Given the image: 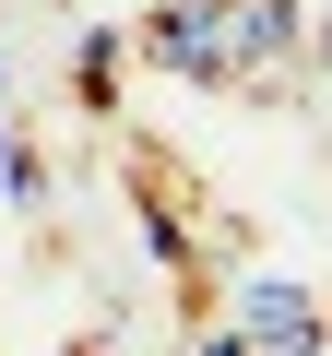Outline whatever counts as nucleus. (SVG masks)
<instances>
[{"label": "nucleus", "instance_id": "nucleus-1", "mask_svg": "<svg viewBox=\"0 0 332 356\" xmlns=\"http://www.w3.org/2000/svg\"><path fill=\"white\" fill-rule=\"evenodd\" d=\"M131 48L179 83H285L308 60V13L297 0H154Z\"/></svg>", "mask_w": 332, "mask_h": 356}, {"label": "nucleus", "instance_id": "nucleus-2", "mask_svg": "<svg viewBox=\"0 0 332 356\" xmlns=\"http://www.w3.org/2000/svg\"><path fill=\"white\" fill-rule=\"evenodd\" d=\"M226 332H238L249 356H320V344H332V309H320L297 273H238V297H226Z\"/></svg>", "mask_w": 332, "mask_h": 356}, {"label": "nucleus", "instance_id": "nucleus-3", "mask_svg": "<svg viewBox=\"0 0 332 356\" xmlns=\"http://www.w3.org/2000/svg\"><path fill=\"white\" fill-rule=\"evenodd\" d=\"M131 191H142V238H154V261L179 273V285H190V273H202V261L226 250V226H214V214L190 202V178L166 166V154H131Z\"/></svg>", "mask_w": 332, "mask_h": 356}, {"label": "nucleus", "instance_id": "nucleus-4", "mask_svg": "<svg viewBox=\"0 0 332 356\" xmlns=\"http://www.w3.org/2000/svg\"><path fill=\"white\" fill-rule=\"evenodd\" d=\"M72 83H83V107H119V36H83L72 48Z\"/></svg>", "mask_w": 332, "mask_h": 356}]
</instances>
